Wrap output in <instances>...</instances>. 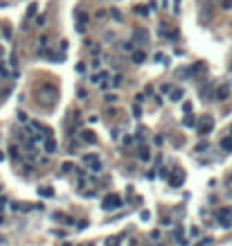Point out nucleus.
Instances as JSON below:
<instances>
[{
	"instance_id": "nucleus-8",
	"label": "nucleus",
	"mask_w": 232,
	"mask_h": 246,
	"mask_svg": "<svg viewBox=\"0 0 232 246\" xmlns=\"http://www.w3.org/2000/svg\"><path fill=\"white\" fill-rule=\"evenodd\" d=\"M38 194L41 196H52L54 192H52V187H38Z\"/></svg>"
},
{
	"instance_id": "nucleus-6",
	"label": "nucleus",
	"mask_w": 232,
	"mask_h": 246,
	"mask_svg": "<svg viewBox=\"0 0 232 246\" xmlns=\"http://www.w3.org/2000/svg\"><path fill=\"white\" fill-rule=\"evenodd\" d=\"M228 93H230L228 86H221V88L216 90V99H225V97H228Z\"/></svg>"
},
{
	"instance_id": "nucleus-3",
	"label": "nucleus",
	"mask_w": 232,
	"mask_h": 246,
	"mask_svg": "<svg viewBox=\"0 0 232 246\" xmlns=\"http://www.w3.org/2000/svg\"><path fill=\"white\" fill-rule=\"evenodd\" d=\"M198 129H201V133H210V131L214 129V120H212V115H203Z\"/></svg>"
},
{
	"instance_id": "nucleus-4",
	"label": "nucleus",
	"mask_w": 232,
	"mask_h": 246,
	"mask_svg": "<svg viewBox=\"0 0 232 246\" xmlns=\"http://www.w3.org/2000/svg\"><path fill=\"white\" fill-rule=\"evenodd\" d=\"M185 181V174L182 172H173L171 174V178H169V183H171V187H180V183Z\"/></svg>"
},
{
	"instance_id": "nucleus-20",
	"label": "nucleus",
	"mask_w": 232,
	"mask_h": 246,
	"mask_svg": "<svg viewBox=\"0 0 232 246\" xmlns=\"http://www.w3.org/2000/svg\"><path fill=\"white\" fill-rule=\"evenodd\" d=\"M5 205H7V199H0V210H2Z\"/></svg>"
},
{
	"instance_id": "nucleus-17",
	"label": "nucleus",
	"mask_w": 232,
	"mask_h": 246,
	"mask_svg": "<svg viewBox=\"0 0 232 246\" xmlns=\"http://www.w3.org/2000/svg\"><path fill=\"white\" fill-rule=\"evenodd\" d=\"M36 14V5H30V9H27V16H34Z\"/></svg>"
},
{
	"instance_id": "nucleus-14",
	"label": "nucleus",
	"mask_w": 232,
	"mask_h": 246,
	"mask_svg": "<svg viewBox=\"0 0 232 246\" xmlns=\"http://www.w3.org/2000/svg\"><path fill=\"white\" fill-rule=\"evenodd\" d=\"M106 246H120V242H117V237H111L108 242H106Z\"/></svg>"
},
{
	"instance_id": "nucleus-7",
	"label": "nucleus",
	"mask_w": 232,
	"mask_h": 246,
	"mask_svg": "<svg viewBox=\"0 0 232 246\" xmlns=\"http://www.w3.org/2000/svg\"><path fill=\"white\" fill-rule=\"evenodd\" d=\"M81 138L86 140V142H95V133H92V131H83Z\"/></svg>"
},
{
	"instance_id": "nucleus-21",
	"label": "nucleus",
	"mask_w": 232,
	"mask_h": 246,
	"mask_svg": "<svg viewBox=\"0 0 232 246\" xmlns=\"http://www.w3.org/2000/svg\"><path fill=\"white\" fill-rule=\"evenodd\" d=\"M86 246H92V244H86Z\"/></svg>"
},
{
	"instance_id": "nucleus-13",
	"label": "nucleus",
	"mask_w": 232,
	"mask_h": 246,
	"mask_svg": "<svg viewBox=\"0 0 232 246\" xmlns=\"http://www.w3.org/2000/svg\"><path fill=\"white\" fill-rule=\"evenodd\" d=\"M140 158H142V160H149V158H151L149 149H140Z\"/></svg>"
},
{
	"instance_id": "nucleus-15",
	"label": "nucleus",
	"mask_w": 232,
	"mask_h": 246,
	"mask_svg": "<svg viewBox=\"0 0 232 246\" xmlns=\"http://www.w3.org/2000/svg\"><path fill=\"white\" fill-rule=\"evenodd\" d=\"M185 124H187V127H194V115H187V118H185Z\"/></svg>"
},
{
	"instance_id": "nucleus-1",
	"label": "nucleus",
	"mask_w": 232,
	"mask_h": 246,
	"mask_svg": "<svg viewBox=\"0 0 232 246\" xmlns=\"http://www.w3.org/2000/svg\"><path fill=\"white\" fill-rule=\"evenodd\" d=\"M102 205H104V210H117V208L122 205V199L117 194H106L104 201H102Z\"/></svg>"
},
{
	"instance_id": "nucleus-16",
	"label": "nucleus",
	"mask_w": 232,
	"mask_h": 246,
	"mask_svg": "<svg viewBox=\"0 0 232 246\" xmlns=\"http://www.w3.org/2000/svg\"><path fill=\"white\" fill-rule=\"evenodd\" d=\"M138 14H142V16H147V14H149V9H147V7H142V5H140V7H138Z\"/></svg>"
},
{
	"instance_id": "nucleus-12",
	"label": "nucleus",
	"mask_w": 232,
	"mask_h": 246,
	"mask_svg": "<svg viewBox=\"0 0 232 246\" xmlns=\"http://www.w3.org/2000/svg\"><path fill=\"white\" fill-rule=\"evenodd\" d=\"M221 147H223V149H228V151H230V149H232V138H225L223 142H221Z\"/></svg>"
},
{
	"instance_id": "nucleus-5",
	"label": "nucleus",
	"mask_w": 232,
	"mask_h": 246,
	"mask_svg": "<svg viewBox=\"0 0 232 246\" xmlns=\"http://www.w3.org/2000/svg\"><path fill=\"white\" fill-rule=\"evenodd\" d=\"M133 36H135L138 41H149V32H144V30H135Z\"/></svg>"
},
{
	"instance_id": "nucleus-2",
	"label": "nucleus",
	"mask_w": 232,
	"mask_h": 246,
	"mask_svg": "<svg viewBox=\"0 0 232 246\" xmlns=\"http://www.w3.org/2000/svg\"><path fill=\"white\" fill-rule=\"evenodd\" d=\"M219 221H221L223 228H230V226H232V210H230V208H221V210H219Z\"/></svg>"
},
{
	"instance_id": "nucleus-18",
	"label": "nucleus",
	"mask_w": 232,
	"mask_h": 246,
	"mask_svg": "<svg viewBox=\"0 0 232 246\" xmlns=\"http://www.w3.org/2000/svg\"><path fill=\"white\" fill-rule=\"evenodd\" d=\"M149 217H151V215H149L147 210H142V212H140V219H144V221H147V219H149Z\"/></svg>"
},
{
	"instance_id": "nucleus-9",
	"label": "nucleus",
	"mask_w": 232,
	"mask_h": 246,
	"mask_svg": "<svg viewBox=\"0 0 232 246\" xmlns=\"http://www.w3.org/2000/svg\"><path fill=\"white\" fill-rule=\"evenodd\" d=\"M144 59H147V56H144V52H133V61H135V63H142Z\"/></svg>"
},
{
	"instance_id": "nucleus-10",
	"label": "nucleus",
	"mask_w": 232,
	"mask_h": 246,
	"mask_svg": "<svg viewBox=\"0 0 232 246\" xmlns=\"http://www.w3.org/2000/svg\"><path fill=\"white\" fill-rule=\"evenodd\" d=\"M171 99H173V102H178V99H182V90H180V88H176V90H171Z\"/></svg>"
},
{
	"instance_id": "nucleus-19",
	"label": "nucleus",
	"mask_w": 232,
	"mask_h": 246,
	"mask_svg": "<svg viewBox=\"0 0 232 246\" xmlns=\"http://www.w3.org/2000/svg\"><path fill=\"white\" fill-rule=\"evenodd\" d=\"M223 9H232V0H223Z\"/></svg>"
},
{
	"instance_id": "nucleus-11",
	"label": "nucleus",
	"mask_w": 232,
	"mask_h": 246,
	"mask_svg": "<svg viewBox=\"0 0 232 246\" xmlns=\"http://www.w3.org/2000/svg\"><path fill=\"white\" fill-rule=\"evenodd\" d=\"M54 149H56V145L52 142V140H47V142H45V151H47V154H54Z\"/></svg>"
}]
</instances>
